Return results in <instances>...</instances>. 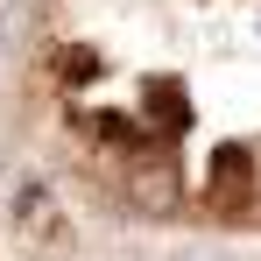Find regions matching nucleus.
Segmentation results:
<instances>
[{"mask_svg":"<svg viewBox=\"0 0 261 261\" xmlns=\"http://www.w3.org/2000/svg\"><path fill=\"white\" fill-rule=\"evenodd\" d=\"M0 170L85 219L261 240V0H7Z\"/></svg>","mask_w":261,"mask_h":261,"instance_id":"f257e3e1","label":"nucleus"},{"mask_svg":"<svg viewBox=\"0 0 261 261\" xmlns=\"http://www.w3.org/2000/svg\"><path fill=\"white\" fill-rule=\"evenodd\" d=\"M7 205H14V261H261V240L85 219L21 176H7Z\"/></svg>","mask_w":261,"mask_h":261,"instance_id":"f03ea898","label":"nucleus"},{"mask_svg":"<svg viewBox=\"0 0 261 261\" xmlns=\"http://www.w3.org/2000/svg\"><path fill=\"white\" fill-rule=\"evenodd\" d=\"M0 261H14V205H7V176H0Z\"/></svg>","mask_w":261,"mask_h":261,"instance_id":"7ed1b4c3","label":"nucleus"},{"mask_svg":"<svg viewBox=\"0 0 261 261\" xmlns=\"http://www.w3.org/2000/svg\"><path fill=\"white\" fill-rule=\"evenodd\" d=\"M0 7H7V0H0Z\"/></svg>","mask_w":261,"mask_h":261,"instance_id":"20e7f679","label":"nucleus"}]
</instances>
